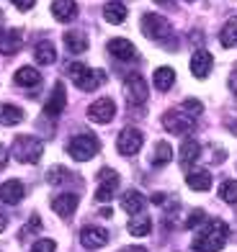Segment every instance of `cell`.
Wrapping results in <instances>:
<instances>
[{
  "label": "cell",
  "instance_id": "6da1fadb",
  "mask_svg": "<svg viewBox=\"0 0 237 252\" xmlns=\"http://www.w3.org/2000/svg\"><path fill=\"white\" fill-rule=\"evenodd\" d=\"M227 234H230L227 224H224L222 219H211L194 237V250L196 252H219L224 245H227Z\"/></svg>",
  "mask_w": 237,
  "mask_h": 252
},
{
  "label": "cell",
  "instance_id": "7a4b0ae2",
  "mask_svg": "<svg viewBox=\"0 0 237 252\" xmlns=\"http://www.w3.org/2000/svg\"><path fill=\"white\" fill-rule=\"evenodd\" d=\"M67 75L72 77V83L85 90V93H90V90H96L101 83H106V72L103 70H90V67L80 64V62H72L67 64Z\"/></svg>",
  "mask_w": 237,
  "mask_h": 252
},
{
  "label": "cell",
  "instance_id": "3957f363",
  "mask_svg": "<svg viewBox=\"0 0 237 252\" xmlns=\"http://www.w3.org/2000/svg\"><path fill=\"white\" fill-rule=\"evenodd\" d=\"M67 152H70L72 159H77V162H88V159H93L98 152H101V142L96 134H77L70 139V144H67Z\"/></svg>",
  "mask_w": 237,
  "mask_h": 252
},
{
  "label": "cell",
  "instance_id": "277c9868",
  "mask_svg": "<svg viewBox=\"0 0 237 252\" xmlns=\"http://www.w3.org/2000/svg\"><path fill=\"white\" fill-rule=\"evenodd\" d=\"M41 152H44V144L36 139V136H16L13 139V157L18 162H26V165H34L41 159Z\"/></svg>",
  "mask_w": 237,
  "mask_h": 252
},
{
  "label": "cell",
  "instance_id": "5b68a950",
  "mask_svg": "<svg viewBox=\"0 0 237 252\" xmlns=\"http://www.w3.org/2000/svg\"><path fill=\"white\" fill-rule=\"evenodd\" d=\"M142 33L152 41H163L170 36V24L157 13H144L142 16Z\"/></svg>",
  "mask_w": 237,
  "mask_h": 252
},
{
  "label": "cell",
  "instance_id": "8992f818",
  "mask_svg": "<svg viewBox=\"0 0 237 252\" xmlns=\"http://www.w3.org/2000/svg\"><path fill=\"white\" fill-rule=\"evenodd\" d=\"M142 144H144V134L139 129H134V126H127V129H121L119 131V139H116V150L121 155H137L142 150Z\"/></svg>",
  "mask_w": 237,
  "mask_h": 252
},
{
  "label": "cell",
  "instance_id": "52a82bcc",
  "mask_svg": "<svg viewBox=\"0 0 237 252\" xmlns=\"http://www.w3.org/2000/svg\"><path fill=\"white\" fill-rule=\"evenodd\" d=\"M124 90H127V100L129 106H142L144 100H147L150 90H147V83H144V77L132 72L127 80H124Z\"/></svg>",
  "mask_w": 237,
  "mask_h": 252
},
{
  "label": "cell",
  "instance_id": "ba28073f",
  "mask_svg": "<svg viewBox=\"0 0 237 252\" xmlns=\"http://www.w3.org/2000/svg\"><path fill=\"white\" fill-rule=\"evenodd\" d=\"M98 180H101V186L96 190V201L106 203V201L114 198V193L119 188V175H116V170H111V167H101L98 170Z\"/></svg>",
  "mask_w": 237,
  "mask_h": 252
},
{
  "label": "cell",
  "instance_id": "9c48e42d",
  "mask_svg": "<svg viewBox=\"0 0 237 252\" xmlns=\"http://www.w3.org/2000/svg\"><path fill=\"white\" fill-rule=\"evenodd\" d=\"M114 116H116V103L111 98H98L88 108V119L93 124H108V121H114Z\"/></svg>",
  "mask_w": 237,
  "mask_h": 252
},
{
  "label": "cell",
  "instance_id": "30bf717a",
  "mask_svg": "<svg viewBox=\"0 0 237 252\" xmlns=\"http://www.w3.org/2000/svg\"><path fill=\"white\" fill-rule=\"evenodd\" d=\"M163 126L170 134H186L194 129V116H188L186 111H168L165 116H163Z\"/></svg>",
  "mask_w": 237,
  "mask_h": 252
},
{
  "label": "cell",
  "instance_id": "8fae6325",
  "mask_svg": "<svg viewBox=\"0 0 237 252\" xmlns=\"http://www.w3.org/2000/svg\"><path fill=\"white\" fill-rule=\"evenodd\" d=\"M80 242H83L85 250H98V247L108 245V232L103 226H83Z\"/></svg>",
  "mask_w": 237,
  "mask_h": 252
},
{
  "label": "cell",
  "instance_id": "7c38bea8",
  "mask_svg": "<svg viewBox=\"0 0 237 252\" xmlns=\"http://www.w3.org/2000/svg\"><path fill=\"white\" fill-rule=\"evenodd\" d=\"M24 44V31L21 29H0V52L3 54H16Z\"/></svg>",
  "mask_w": 237,
  "mask_h": 252
},
{
  "label": "cell",
  "instance_id": "4fadbf2b",
  "mask_svg": "<svg viewBox=\"0 0 237 252\" xmlns=\"http://www.w3.org/2000/svg\"><path fill=\"white\" fill-rule=\"evenodd\" d=\"M24 193H26V188L21 180H5L3 186H0V201L8 203V206H16V203L24 201Z\"/></svg>",
  "mask_w": 237,
  "mask_h": 252
},
{
  "label": "cell",
  "instance_id": "5bb4252c",
  "mask_svg": "<svg viewBox=\"0 0 237 252\" xmlns=\"http://www.w3.org/2000/svg\"><path fill=\"white\" fill-rule=\"evenodd\" d=\"M211 64H214V57L206 49H196L194 57H191V72H194V77H199V80H204L211 72Z\"/></svg>",
  "mask_w": 237,
  "mask_h": 252
},
{
  "label": "cell",
  "instance_id": "9a60e30c",
  "mask_svg": "<svg viewBox=\"0 0 237 252\" xmlns=\"http://www.w3.org/2000/svg\"><path fill=\"white\" fill-rule=\"evenodd\" d=\"M77 203H80L77 193H60V196L52 198V209H54V214H60V216H65V219H67V216L75 214Z\"/></svg>",
  "mask_w": 237,
  "mask_h": 252
},
{
  "label": "cell",
  "instance_id": "2e32d148",
  "mask_svg": "<svg viewBox=\"0 0 237 252\" xmlns=\"http://www.w3.org/2000/svg\"><path fill=\"white\" fill-rule=\"evenodd\" d=\"M65 103H67V93H65V85L62 83H57L54 85V90H52V95H49V100L44 103V113L47 116H60V113L65 111Z\"/></svg>",
  "mask_w": 237,
  "mask_h": 252
},
{
  "label": "cell",
  "instance_id": "e0dca14e",
  "mask_svg": "<svg viewBox=\"0 0 237 252\" xmlns=\"http://www.w3.org/2000/svg\"><path fill=\"white\" fill-rule=\"evenodd\" d=\"M52 16L62 21V24H70V21L77 18V5L75 0H54L52 3Z\"/></svg>",
  "mask_w": 237,
  "mask_h": 252
},
{
  "label": "cell",
  "instance_id": "ac0fdd59",
  "mask_svg": "<svg viewBox=\"0 0 237 252\" xmlns=\"http://www.w3.org/2000/svg\"><path fill=\"white\" fill-rule=\"evenodd\" d=\"M108 52H111V57L124 60V62L137 57V47H134L129 39H111V41H108Z\"/></svg>",
  "mask_w": 237,
  "mask_h": 252
},
{
  "label": "cell",
  "instance_id": "d6986e66",
  "mask_svg": "<svg viewBox=\"0 0 237 252\" xmlns=\"http://www.w3.org/2000/svg\"><path fill=\"white\" fill-rule=\"evenodd\" d=\"M199 157H201V144L194 139V136H186L183 144H180V165L191 167Z\"/></svg>",
  "mask_w": 237,
  "mask_h": 252
},
{
  "label": "cell",
  "instance_id": "ffe728a7",
  "mask_svg": "<svg viewBox=\"0 0 237 252\" xmlns=\"http://www.w3.org/2000/svg\"><path fill=\"white\" fill-rule=\"evenodd\" d=\"M127 229H129V234H134V237H147L150 229H152V219L147 214H137V216H132V219H129Z\"/></svg>",
  "mask_w": 237,
  "mask_h": 252
},
{
  "label": "cell",
  "instance_id": "44dd1931",
  "mask_svg": "<svg viewBox=\"0 0 237 252\" xmlns=\"http://www.w3.org/2000/svg\"><path fill=\"white\" fill-rule=\"evenodd\" d=\"M121 206H124V211H127V214L137 216V214L144 209V196H142L139 190H127V193L121 196Z\"/></svg>",
  "mask_w": 237,
  "mask_h": 252
},
{
  "label": "cell",
  "instance_id": "7402d4cb",
  "mask_svg": "<svg viewBox=\"0 0 237 252\" xmlns=\"http://www.w3.org/2000/svg\"><path fill=\"white\" fill-rule=\"evenodd\" d=\"M186 183L194 190H209L211 188V173H206V170H191L186 175Z\"/></svg>",
  "mask_w": 237,
  "mask_h": 252
},
{
  "label": "cell",
  "instance_id": "603a6c76",
  "mask_svg": "<svg viewBox=\"0 0 237 252\" xmlns=\"http://www.w3.org/2000/svg\"><path fill=\"white\" fill-rule=\"evenodd\" d=\"M103 18L108 21V24H124L127 8H124V3H119V0H108V3L103 5Z\"/></svg>",
  "mask_w": 237,
  "mask_h": 252
},
{
  "label": "cell",
  "instance_id": "cb8c5ba5",
  "mask_svg": "<svg viewBox=\"0 0 237 252\" xmlns=\"http://www.w3.org/2000/svg\"><path fill=\"white\" fill-rule=\"evenodd\" d=\"M65 47H67V52H72V54H83V52L88 49L85 33H80V31H67V33H65Z\"/></svg>",
  "mask_w": 237,
  "mask_h": 252
},
{
  "label": "cell",
  "instance_id": "d4e9b609",
  "mask_svg": "<svg viewBox=\"0 0 237 252\" xmlns=\"http://www.w3.org/2000/svg\"><path fill=\"white\" fill-rule=\"evenodd\" d=\"M173 159V147L168 144V142H157L155 144V152H152V157H150V162L155 165V167H163V165H168Z\"/></svg>",
  "mask_w": 237,
  "mask_h": 252
},
{
  "label": "cell",
  "instance_id": "484cf974",
  "mask_svg": "<svg viewBox=\"0 0 237 252\" xmlns=\"http://www.w3.org/2000/svg\"><path fill=\"white\" fill-rule=\"evenodd\" d=\"M21 121H24V111H21L18 106H10V103H3V106H0V124L16 126Z\"/></svg>",
  "mask_w": 237,
  "mask_h": 252
},
{
  "label": "cell",
  "instance_id": "4316f807",
  "mask_svg": "<svg viewBox=\"0 0 237 252\" xmlns=\"http://www.w3.org/2000/svg\"><path fill=\"white\" fill-rule=\"evenodd\" d=\"M34 57H36L39 64H54V60H57L54 44H52V41H39L36 49H34Z\"/></svg>",
  "mask_w": 237,
  "mask_h": 252
},
{
  "label": "cell",
  "instance_id": "83f0119b",
  "mask_svg": "<svg viewBox=\"0 0 237 252\" xmlns=\"http://www.w3.org/2000/svg\"><path fill=\"white\" fill-rule=\"evenodd\" d=\"M16 83L24 85V88H36L41 83V72L34 70V67H21L16 72Z\"/></svg>",
  "mask_w": 237,
  "mask_h": 252
},
{
  "label": "cell",
  "instance_id": "f1b7e54d",
  "mask_svg": "<svg viewBox=\"0 0 237 252\" xmlns=\"http://www.w3.org/2000/svg\"><path fill=\"white\" fill-rule=\"evenodd\" d=\"M219 41H222V47H235L237 44V16L224 24V29L219 31Z\"/></svg>",
  "mask_w": 237,
  "mask_h": 252
},
{
  "label": "cell",
  "instance_id": "f546056e",
  "mask_svg": "<svg viewBox=\"0 0 237 252\" xmlns=\"http://www.w3.org/2000/svg\"><path fill=\"white\" fill-rule=\"evenodd\" d=\"M175 83V70L173 67H160V70H155V88L157 90H168Z\"/></svg>",
  "mask_w": 237,
  "mask_h": 252
},
{
  "label": "cell",
  "instance_id": "4dcf8cb0",
  "mask_svg": "<svg viewBox=\"0 0 237 252\" xmlns=\"http://www.w3.org/2000/svg\"><path fill=\"white\" fill-rule=\"evenodd\" d=\"M219 198L224 203H237V180H224L219 186Z\"/></svg>",
  "mask_w": 237,
  "mask_h": 252
},
{
  "label": "cell",
  "instance_id": "1f68e13d",
  "mask_svg": "<svg viewBox=\"0 0 237 252\" xmlns=\"http://www.w3.org/2000/svg\"><path fill=\"white\" fill-rule=\"evenodd\" d=\"M67 178H70V170H65V167H52L47 173V180L52 183V186H57V183H62Z\"/></svg>",
  "mask_w": 237,
  "mask_h": 252
},
{
  "label": "cell",
  "instance_id": "d6a6232c",
  "mask_svg": "<svg viewBox=\"0 0 237 252\" xmlns=\"http://www.w3.org/2000/svg\"><path fill=\"white\" fill-rule=\"evenodd\" d=\"M183 111L188 113V116H201V111H204V106H201V100H194V98H186L183 100Z\"/></svg>",
  "mask_w": 237,
  "mask_h": 252
},
{
  "label": "cell",
  "instance_id": "836d02e7",
  "mask_svg": "<svg viewBox=\"0 0 237 252\" xmlns=\"http://www.w3.org/2000/svg\"><path fill=\"white\" fill-rule=\"evenodd\" d=\"M57 250V242L54 239H39V242H34L31 252H54Z\"/></svg>",
  "mask_w": 237,
  "mask_h": 252
},
{
  "label": "cell",
  "instance_id": "e575fe53",
  "mask_svg": "<svg viewBox=\"0 0 237 252\" xmlns=\"http://www.w3.org/2000/svg\"><path fill=\"white\" fill-rule=\"evenodd\" d=\"M206 219V214L201 211V209H196V211H191V216L186 219V229H194V226H199L201 221Z\"/></svg>",
  "mask_w": 237,
  "mask_h": 252
},
{
  "label": "cell",
  "instance_id": "d590c367",
  "mask_svg": "<svg viewBox=\"0 0 237 252\" xmlns=\"http://www.w3.org/2000/svg\"><path fill=\"white\" fill-rule=\"evenodd\" d=\"M39 226H41V219H39V216H31V221H29L24 229H21V239H26L31 232H36Z\"/></svg>",
  "mask_w": 237,
  "mask_h": 252
},
{
  "label": "cell",
  "instance_id": "8d00e7d4",
  "mask_svg": "<svg viewBox=\"0 0 237 252\" xmlns=\"http://www.w3.org/2000/svg\"><path fill=\"white\" fill-rule=\"evenodd\" d=\"M10 3H13L18 10H29V8H34V3H36V0H10Z\"/></svg>",
  "mask_w": 237,
  "mask_h": 252
},
{
  "label": "cell",
  "instance_id": "74e56055",
  "mask_svg": "<svg viewBox=\"0 0 237 252\" xmlns=\"http://www.w3.org/2000/svg\"><path fill=\"white\" fill-rule=\"evenodd\" d=\"M5 162H8V150L0 144V167H5Z\"/></svg>",
  "mask_w": 237,
  "mask_h": 252
},
{
  "label": "cell",
  "instance_id": "f35d334b",
  "mask_svg": "<svg viewBox=\"0 0 237 252\" xmlns=\"http://www.w3.org/2000/svg\"><path fill=\"white\" fill-rule=\"evenodd\" d=\"M101 216H103V219H111V216H114V211H111V209H101Z\"/></svg>",
  "mask_w": 237,
  "mask_h": 252
},
{
  "label": "cell",
  "instance_id": "ab89813d",
  "mask_svg": "<svg viewBox=\"0 0 237 252\" xmlns=\"http://www.w3.org/2000/svg\"><path fill=\"white\" fill-rule=\"evenodd\" d=\"M8 226V219H5V216L3 214H0V232H3V229Z\"/></svg>",
  "mask_w": 237,
  "mask_h": 252
},
{
  "label": "cell",
  "instance_id": "60d3db41",
  "mask_svg": "<svg viewBox=\"0 0 237 252\" xmlns=\"http://www.w3.org/2000/svg\"><path fill=\"white\" fill-rule=\"evenodd\" d=\"M121 252H144V247H127V250H121Z\"/></svg>",
  "mask_w": 237,
  "mask_h": 252
},
{
  "label": "cell",
  "instance_id": "b9f144b4",
  "mask_svg": "<svg viewBox=\"0 0 237 252\" xmlns=\"http://www.w3.org/2000/svg\"><path fill=\"white\" fill-rule=\"evenodd\" d=\"M157 3H168V0H157Z\"/></svg>",
  "mask_w": 237,
  "mask_h": 252
},
{
  "label": "cell",
  "instance_id": "7bdbcfd3",
  "mask_svg": "<svg viewBox=\"0 0 237 252\" xmlns=\"http://www.w3.org/2000/svg\"><path fill=\"white\" fill-rule=\"evenodd\" d=\"M188 3H194V0H188Z\"/></svg>",
  "mask_w": 237,
  "mask_h": 252
}]
</instances>
